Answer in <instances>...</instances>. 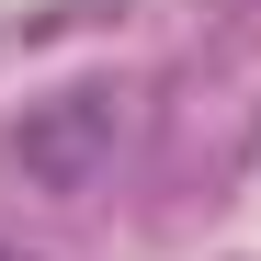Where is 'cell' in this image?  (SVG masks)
I'll return each instance as SVG.
<instances>
[{"mask_svg": "<svg viewBox=\"0 0 261 261\" xmlns=\"http://www.w3.org/2000/svg\"><path fill=\"white\" fill-rule=\"evenodd\" d=\"M0 261H12V250H0Z\"/></svg>", "mask_w": 261, "mask_h": 261, "instance_id": "obj_2", "label": "cell"}, {"mask_svg": "<svg viewBox=\"0 0 261 261\" xmlns=\"http://www.w3.org/2000/svg\"><path fill=\"white\" fill-rule=\"evenodd\" d=\"M114 102L102 91H57V102H23V125L0 137V159L23 170L34 193H91L102 182V159H114Z\"/></svg>", "mask_w": 261, "mask_h": 261, "instance_id": "obj_1", "label": "cell"}]
</instances>
